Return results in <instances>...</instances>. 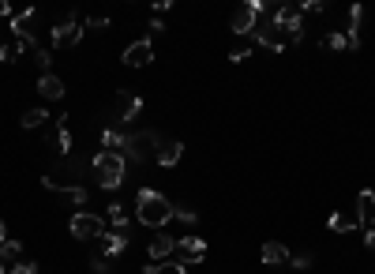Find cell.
<instances>
[{
  "label": "cell",
  "mask_w": 375,
  "mask_h": 274,
  "mask_svg": "<svg viewBox=\"0 0 375 274\" xmlns=\"http://www.w3.org/2000/svg\"><path fill=\"white\" fill-rule=\"evenodd\" d=\"M173 214H177V207H173V199H165L162 192L154 188H139L136 195V218L143 221L146 229H165Z\"/></svg>",
  "instance_id": "obj_1"
},
{
  "label": "cell",
  "mask_w": 375,
  "mask_h": 274,
  "mask_svg": "<svg viewBox=\"0 0 375 274\" xmlns=\"http://www.w3.org/2000/svg\"><path fill=\"white\" fill-rule=\"evenodd\" d=\"M83 173H87V162H83V158H75V154H68V158H60V162L42 177V188H49V192L83 188V185H79V180H83Z\"/></svg>",
  "instance_id": "obj_2"
},
{
  "label": "cell",
  "mask_w": 375,
  "mask_h": 274,
  "mask_svg": "<svg viewBox=\"0 0 375 274\" xmlns=\"http://www.w3.org/2000/svg\"><path fill=\"white\" fill-rule=\"evenodd\" d=\"M274 11H278V4H271V0H248V4H240L233 11L229 31L233 34H256L259 19H274Z\"/></svg>",
  "instance_id": "obj_3"
},
{
  "label": "cell",
  "mask_w": 375,
  "mask_h": 274,
  "mask_svg": "<svg viewBox=\"0 0 375 274\" xmlns=\"http://www.w3.org/2000/svg\"><path fill=\"white\" fill-rule=\"evenodd\" d=\"M90 169H94V177H98V188L113 192V188H120V180H124L128 162H124V154H116V150H102L98 158L90 162Z\"/></svg>",
  "instance_id": "obj_4"
},
{
  "label": "cell",
  "mask_w": 375,
  "mask_h": 274,
  "mask_svg": "<svg viewBox=\"0 0 375 274\" xmlns=\"http://www.w3.org/2000/svg\"><path fill=\"white\" fill-rule=\"evenodd\" d=\"M68 229H72L75 241H98V237H105L109 221H105L102 214H75V218L68 221Z\"/></svg>",
  "instance_id": "obj_5"
},
{
  "label": "cell",
  "mask_w": 375,
  "mask_h": 274,
  "mask_svg": "<svg viewBox=\"0 0 375 274\" xmlns=\"http://www.w3.org/2000/svg\"><path fill=\"white\" fill-rule=\"evenodd\" d=\"M158 143H162V136H158V132H139V136H131L128 147H124V162L143 165L151 154H158Z\"/></svg>",
  "instance_id": "obj_6"
},
{
  "label": "cell",
  "mask_w": 375,
  "mask_h": 274,
  "mask_svg": "<svg viewBox=\"0 0 375 274\" xmlns=\"http://www.w3.org/2000/svg\"><path fill=\"white\" fill-rule=\"evenodd\" d=\"M79 38H83V23H79V16L72 11L68 19H60L57 27H53V49H75Z\"/></svg>",
  "instance_id": "obj_7"
},
{
  "label": "cell",
  "mask_w": 375,
  "mask_h": 274,
  "mask_svg": "<svg viewBox=\"0 0 375 274\" xmlns=\"http://www.w3.org/2000/svg\"><path fill=\"white\" fill-rule=\"evenodd\" d=\"M256 38L259 45H266V49H274V53H286V34H281V27H278V19H259V27H256Z\"/></svg>",
  "instance_id": "obj_8"
},
{
  "label": "cell",
  "mask_w": 375,
  "mask_h": 274,
  "mask_svg": "<svg viewBox=\"0 0 375 274\" xmlns=\"http://www.w3.org/2000/svg\"><path fill=\"white\" fill-rule=\"evenodd\" d=\"M120 60H124V68H146V64H154V42L151 38H139V42H131L120 53Z\"/></svg>",
  "instance_id": "obj_9"
},
{
  "label": "cell",
  "mask_w": 375,
  "mask_h": 274,
  "mask_svg": "<svg viewBox=\"0 0 375 274\" xmlns=\"http://www.w3.org/2000/svg\"><path fill=\"white\" fill-rule=\"evenodd\" d=\"M11 31H16V38L23 42V49H38V19H34L31 8L19 11V16L11 19Z\"/></svg>",
  "instance_id": "obj_10"
},
{
  "label": "cell",
  "mask_w": 375,
  "mask_h": 274,
  "mask_svg": "<svg viewBox=\"0 0 375 274\" xmlns=\"http://www.w3.org/2000/svg\"><path fill=\"white\" fill-rule=\"evenodd\" d=\"M139 109H143V98L120 90V94H116V109H113V121L116 124H128V121H136V116H139Z\"/></svg>",
  "instance_id": "obj_11"
},
{
  "label": "cell",
  "mask_w": 375,
  "mask_h": 274,
  "mask_svg": "<svg viewBox=\"0 0 375 274\" xmlns=\"http://www.w3.org/2000/svg\"><path fill=\"white\" fill-rule=\"evenodd\" d=\"M357 221H360V229H375V192L371 188L357 195Z\"/></svg>",
  "instance_id": "obj_12"
},
{
  "label": "cell",
  "mask_w": 375,
  "mask_h": 274,
  "mask_svg": "<svg viewBox=\"0 0 375 274\" xmlns=\"http://www.w3.org/2000/svg\"><path fill=\"white\" fill-rule=\"evenodd\" d=\"M154 158H158V165H162V169H173V165L184 158V143L180 139H162V143H158Z\"/></svg>",
  "instance_id": "obj_13"
},
{
  "label": "cell",
  "mask_w": 375,
  "mask_h": 274,
  "mask_svg": "<svg viewBox=\"0 0 375 274\" xmlns=\"http://www.w3.org/2000/svg\"><path fill=\"white\" fill-rule=\"evenodd\" d=\"M128 139H131V136H128V124H116V121H113V124H105V132H102L105 150H116V154L128 147Z\"/></svg>",
  "instance_id": "obj_14"
},
{
  "label": "cell",
  "mask_w": 375,
  "mask_h": 274,
  "mask_svg": "<svg viewBox=\"0 0 375 274\" xmlns=\"http://www.w3.org/2000/svg\"><path fill=\"white\" fill-rule=\"evenodd\" d=\"M177 248L184 252L188 263H203V256H207V241H203V237H188V233L177 241Z\"/></svg>",
  "instance_id": "obj_15"
},
{
  "label": "cell",
  "mask_w": 375,
  "mask_h": 274,
  "mask_svg": "<svg viewBox=\"0 0 375 274\" xmlns=\"http://www.w3.org/2000/svg\"><path fill=\"white\" fill-rule=\"evenodd\" d=\"M38 94H42L45 102H60V98H64V83H60V75L45 72L42 80H38Z\"/></svg>",
  "instance_id": "obj_16"
},
{
  "label": "cell",
  "mask_w": 375,
  "mask_h": 274,
  "mask_svg": "<svg viewBox=\"0 0 375 274\" xmlns=\"http://www.w3.org/2000/svg\"><path fill=\"white\" fill-rule=\"evenodd\" d=\"M259 256H263V263H266V267H281V263H289V248L281 244V241H266Z\"/></svg>",
  "instance_id": "obj_17"
},
{
  "label": "cell",
  "mask_w": 375,
  "mask_h": 274,
  "mask_svg": "<svg viewBox=\"0 0 375 274\" xmlns=\"http://www.w3.org/2000/svg\"><path fill=\"white\" fill-rule=\"evenodd\" d=\"M19 263H23V244L19 241H4V244H0V267L11 274Z\"/></svg>",
  "instance_id": "obj_18"
},
{
  "label": "cell",
  "mask_w": 375,
  "mask_h": 274,
  "mask_svg": "<svg viewBox=\"0 0 375 274\" xmlns=\"http://www.w3.org/2000/svg\"><path fill=\"white\" fill-rule=\"evenodd\" d=\"M360 31H364V4H353L349 8V34H345L349 49H360Z\"/></svg>",
  "instance_id": "obj_19"
},
{
  "label": "cell",
  "mask_w": 375,
  "mask_h": 274,
  "mask_svg": "<svg viewBox=\"0 0 375 274\" xmlns=\"http://www.w3.org/2000/svg\"><path fill=\"white\" fill-rule=\"evenodd\" d=\"M146 252H151V259H169L173 252H177V241H173L169 233H162V229H158V233H154V241H151V248H146Z\"/></svg>",
  "instance_id": "obj_20"
},
{
  "label": "cell",
  "mask_w": 375,
  "mask_h": 274,
  "mask_svg": "<svg viewBox=\"0 0 375 274\" xmlns=\"http://www.w3.org/2000/svg\"><path fill=\"white\" fill-rule=\"evenodd\" d=\"M57 150H60V158H68V154H72V132H68V116H60V124H57Z\"/></svg>",
  "instance_id": "obj_21"
},
{
  "label": "cell",
  "mask_w": 375,
  "mask_h": 274,
  "mask_svg": "<svg viewBox=\"0 0 375 274\" xmlns=\"http://www.w3.org/2000/svg\"><path fill=\"white\" fill-rule=\"evenodd\" d=\"M105 221H109V229H120V233H128V211L120 203L109 207V214H105Z\"/></svg>",
  "instance_id": "obj_22"
},
{
  "label": "cell",
  "mask_w": 375,
  "mask_h": 274,
  "mask_svg": "<svg viewBox=\"0 0 375 274\" xmlns=\"http://www.w3.org/2000/svg\"><path fill=\"white\" fill-rule=\"evenodd\" d=\"M23 57V42L19 38H11V42H0V60L4 64H16Z\"/></svg>",
  "instance_id": "obj_23"
},
{
  "label": "cell",
  "mask_w": 375,
  "mask_h": 274,
  "mask_svg": "<svg viewBox=\"0 0 375 274\" xmlns=\"http://www.w3.org/2000/svg\"><path fill=\"white\" fill-rule=\"evenodd\" d=\"M327 226H330L334 233H349V229H360V221L349 218V214H330V218H327Z\"/></svg>",
  "instance_id": "obj_24"
},
{
  "label": "cell",
  "mask_w": 375,
  "mask_h": 274,
  "mask_svg": "<svg viewBox=\"0 0 375 274\" xmlns=\"http://www.w3.org/2000/svg\"><path fill=\"white\" fill-rule=\"evenodd\" d=\"M45 116H49L45 109H26V113L19 116V124H23V128H42V124H45Z\"/></svg>",
  "instance_id": "obj_25"
},
{
  "label": "cell",
  "mask_w": 375,
  "mask_h": 274,
  "mask_svg": "<svg viewBox=\"0 0 375 274\" xmlns=\"http://www.w3.org/2000/svg\"><path fill=\"white\" fill-rule=\"evenodd\" d=\"M113 263H116L113 256H90V270H94V274H109Z\"/></svg>",
  "instance_id": "obj_26"
},
{
  "label": "cell",
  "mask_w": 375,
  "mask_h": 274,
  "mask_svg": "<svg viewBox=\"0 0 375 274\" xmlns=\"http://www.w3.org/2000/svg\"><path fill=\"white\" fill-rule=\"evenodd\" d=\"M323 49H330V53H342V49H349V42H345V34H327V38H323Z\"/></svg>",
  "instance_id": "obj_27"
},
{
  "label": "cell",
  "mask_w": 375,
  "mask_h": 274,
  "mask_svg": "<svg viewBox=\"0 0 375 274\" xmlns=\"http://www.w3.org/2000/svg\"><path fill=\"white\" fill-rule=\"evenodd\" d=\"M154 274H188V267L180 263V259H165V263H158Z\"/></svg>",
  "instance_id": "obj_28"
},
{
  "label": "cell",
  "mask_w": 375,
  "mask_h": 274,
  "mask_svg": "<svg viewBox=\"0 0 375 274\" xmlns=\"http://www.w3.org/2000/svg\"><path fill=\"white\" fill-rule=\"evenodd\" d=\"M34 60H38V68H42V75H45L49 64H53V49H34Z\"/></svg>",
  "instance_id": "obj_29"
},
{
  "label": "cell",
  "mask_w": 375,
  "mask_h": 274,
  "mask_svg": "<svg viewBox=\"0 0 375 274\" xmlns=\"http://www.w3.org/2000/svg\"><path fill=\"white\" fill-rule=\"evenodd\" d=\"M109 27V19L105 16H94V19H83V31H105Z\"/></svg>",
  "instance_id": "obj_30"
},
{
  "label": "cell",
  "mask_w": 375,
  "mask_h": 274,
  "mask_svg": "<svg viewBox=\"0 0 375 274\" xmlns=\"http://www.w3.org/2000/svg\"><path fill=\"white\" fill-rule=\"evenodd\" d=\"M289 263L297 267V270H308L312 267V252H300V256H289Z\"/></svg>",
  "instance_id": "obj_31"
},
{
  "label": "cell",
  "mask_w": 375,
  "mask_h": 274,
  "mask_svg": "<svg viewBox=\"0 0 375 274\" xmlns=\"http://www.w3.org/2000/svg\"><path fill=\"white\" fill-rule=\"evenodd\" d=\"M173 218H180L184 226H195V211H188V207H177V214H173Z\"/></svg>",
  "instance_id": "obj_32"
},
{
  "label": "cell",
  "mask_w": 375,
  "mask_h": 274,
  "mask_svg": "<svg viewBox=\"0 0 375 274\" xmlns=\"http://www.w3.org/2000/svg\"><path fill=\"white\" fill-rule=\"evenodd\" d=\"M11 274H38V263H31V259H23V263L11 270Z\"/></svg>",
  "instance_id": "obj_33"
},
{
  "label": "cell",
  "mask_w": 375,
  "mask_h": 274,
  "mask_svg": "<svg viewBox=\"0 0 375 274\" xmlns=\"http://www.w3.org/2000/svg\"><path fill=\"white\" fill-rule=\"evenodd\" d=\"M151 31H154V34H162V31H165V19H158V16H154V19H151Z\"/></svg>",
  "instance_id": "obj_34"
},
{
  "label": "cell",
  "mask_w": 375,
  "mask_h": 274,
  "mask_svg": "<svg viewBox=\"0 0 375 274\" xmlns=\"http://www.w3.org/2000/svg\"><path fill=\"white\" fill-rule=\"evenodd\" d=\"M244 57H248V49H233V53H229V60H233V64H240Z\"/></svg>",
  "instance_id": "obj_35"
},
{
  "label": "cell",
  "mask_w": 375,
  "mask_h": 274,
  "mask_svg": "<svg viewBox=\"0 0 375 274\" xmlns=\"http://www.w3.org/2000/svg\"><path fill=\"white\" fill-rule=\"evenodd\" d=\"M364 244H368L371 252H375V229H364Z\"/></svg>",
  "instance_id": "obj_36"
},
{
  "label": "cell",
  "mask_w": 375,
  "mask_h": 274,
  "mask_svg": "<svg viewBox=\"0 0 375 274\" xmlns=\"http://www.w3.org/2000/svg\"><path fill=\"white\" fill-rule=\"evenodd\" d=\"M0 16H11V4H8V0H0Z\"/></svg>",
  "instance_id": "obj_37"
},
{
  "label": "cell",
  "mask_w": 375,
  "mask_h": 274,
  "mask_svg": "<svg viewBox=\"0 0 375 274\" xmlns=\"http://www.w3.org/2000/svg\"><path fill=\"white\" fill-rule=\"evenodd\" d=\"M8 241V229H4V221H0V244H4Z\"/></svg>",
  "instance_id": "obj_38"
},
{
  "label": "cell",
  "mask_w": 375,
  "mask_h": 274,
  "mask_svg": "<svg viewBox=\"0 0 375 274\" xmlns=\"http://www.w3.org/2000/svg\"><path fill=\"white\" fill-rule=\"evenodd\" d=\"M0 274H8V270H4V267H0Z\"/></svg>",
  "instance_id": "obj_39"
}]
</instances>
